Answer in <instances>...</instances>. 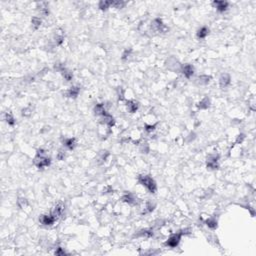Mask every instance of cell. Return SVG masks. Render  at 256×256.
<instances>
[{"instance_id": "obj_24", "label": "cell", "mask_w": 256, "mask_h": 256, "mask_svg": "<svg viewBox=\"0 0 256 256\" xmlns=\"http://www.w3.org/2000/svg\"><path fill=\"white\" fill-rule=\"evenodd\" d=\"M31 23H32V26L34 27V29H37L40 27V25H41V19L38 18V17H33V18L31 19Z\"/></svg>"}, {"instance_id": "obj_32", "label": "cell", "mask_w": 256, "mask_h": 256, "mask_svg": "<svg viewBox=\"0 0 256 256\" xmlns=\"http://www.w3.org/2000/svg\"><path fill=\"white\" fill-rule=\"evenodd\" d=\"M148 145H147V144L145 143L144 144V145H142V147H141V151H142V153H147V152H148Z\"/></svg>"}, {"instance_id": "obj_16", "label": "cell", "mask_w": 256, "mask_h": 256, "mask_svg": "<svg viewBox=\"0 0 256 256\" xmlns=\"http://www.w3.org/2000/svg\"><path fill=\"white\" fill-rule=\"evenodd\" d=\"M126 107H127V110L130 113H134L138 109V103L136 101H128L127 104H126Z\"/></svg>"}, {"instance_id": "obj_21", "label": "cell", "mask_w": 256, "mask_h": 256, "mask_svg": "<svg viewBox=\"0 0 256 256\" xmlns=\"http://www.w3.org/2000/svg\"><path fill=\"white\" fill-rule=\"evenodd\" d=\"M4 119H5V121L9 124V125H14V124H15V119H14L13 115H12L11 113H9V112L5 113Z\"/></svg>"}, {"instance_id": "obj_18", "label": "cell", "mask_w": 256, "mask_h": 256, "mask_svg": "<svg viewBox=\"0 0 256 256\" xmlns=\"http://www.w3.org/2000/svg\"><path fill=\"white\" fill-rule=\"evenodd\" d=\"M61 74H62V76L63 77H64V79H66L67 81H70L72 79V77H73V74H72V72L71 71H69V70H67V69H65L64 67L62 68L61 69Z\"/></svg>"}, {"instance_id": "obj_13", "label": "cell", "mask_w": 256, "mask_h": 256, "mask_svg": "<svg viewBox=\"0 0 256 256\" xmlns=\"http://www.w3.org/2000/svg\"><path fill=\"white\" fill-rule=\"evenodd\" d=\"M213 5L219 12H224L228 8V2L226 1H214Z\"/></svg>"}, {"instance_id": "obj_17", "label": "cell", "mask_w": 256, "mask_h": 256, "mask_svg": "<svg viewBox=\"0 0 256 256\" xmlns=\"http://www.w3.org/2000/svg\"><path fill=\"white\" fill-rule=\"evenodd\" d=\"M205 223H206V225L208 226L209 228H211V229H215V228H217V220L216 218H214V217H210V218H208L205 221Z\"/></svg>"}, {"instance_id": "obj_6", "label": "cell", "mask_w": 256, "mask_h": 256, "mask_svg": "<svg viewBox=\"0 0 256 256\" xmlns=\"http://www.w3.org/2000/svg\"><path fill=\"white\" fill-rule=\"evenodd\" d=\"M55 221H56V218H55L51 213L42 215V216L40 217V222H41L43 225H46V226H50V225H52Z\"/></svg>"}, {"instance_id": "obj_15", "label": "cell", "mask_w": 256, "mask_h": 256, "mask_svg": "<svg viewBox=\"0 0 256 256\" xmlns=\"http://www.w3.org/2000/svg\"><path fill=\"white\" fill-rule=\"evenodd\" d=\"M209 34V29L207 27H201L198 31H197V38L198 39H204L207 37V35Z\"/></svg>"}, {"instance_id": "obj_27", "label": "cell", "mask_w": 256, "mask_h": 256, "mask_svg": "<svg viewBox=\"0 0 256 256\" xmlns=\"http://www.w3.org/2000/svg\"><path fill=\"white\" fill-rule=\"evenodd\" d=\"M17 204H18V206L20 207V208H24V206H26L27 205V200L24 199V198H19L18 201H17Z\"/></svg>"}, {"instance_id": "obj_22", "label": "cell", "mask_w": 256, "mask_h": 256, "mask_svg": "<svg viewBox=\"0 0 256 256\" xmlns=\"http://www.w3.org/2000/svg\"><path fill=\"white\" fill-rule=\"evenodd\" d=\"M153 235V232L152 230H149V229H144V230H141L139 231V233L137 234V236H142V237H150Z\"/></svg>"}, {"instance_id": "obj_14", "label": "cell", "mask_w": 256, "mask_h": 256, "mask_svg": "<svg viewBox=\"0 0 256 256\" xmlns=\"http://www.w3.org/2000/svg\"><path fill=\"white\" fill-rule=\"evenodd\" d=\"M63 144H64V146H66L68 149L72 150L76 146V140L75 138H66L63 140Z\"/></svg>"}, {"instance_id": "obj_10", "label": "cell", "mask_w": 256, "mask_h": 256, "mask_svg": "<svg viewBox=\"0 0 256 256\" xmlns=\"http://www.w3.org/2000/svg\"><path fill=\"white\" fill-rule=\"evenodd\" d=\"M63 212H64V205L59 203V204H57L56 206L54 207V209L52 210L51 214L57 219L58 217H60L63 214Z\"/></svg>"}, {"instance_id": "obj_23", "label": "cell", "mask_w": 256, "mask_h": 256, "mask_svg": "<svg viewBox=\"0 0 256 256\" xmlns=\"http://www.w3.org/2000/svg\"><path fill=\"white\" fill-rule=\"evenodd\" d=\"M112 5V1H101L99 2V8L101 10H106Z\"/></svg>"}, {"instance_id": "obj_29", "label": "cell", "mask_w": 256, "mask_h": 256, "mask_svg": "<svg viewBox=\"0 0 256 256\" xmlns=\"http://www.w3.org/2000/svg\"><path fill=\"white\" fill-rule=\"evenodd\" d=\"M64 157H65V152L63 150H59V152H58L57 154V158L59 159V160H63Z\"/></svg>"}, {"instance_id": "obj_19", "label": "cell", "mask_w": 256, "mask_h": 256, "mask_svg": "<svg viewBox=\"0 0 256 256\" xmlns=\"http://www.w3.org/2000/svg\"><path fill=\"white\" fill-rule=\"evenodd\" d=\"M209 105H210V100L207 97H205L199 102L198 107L200 109H207V108L209 107Z\"/></svg>"}, {"instance_id": "obj_11", "label": "cell", "mask_w": 256, "mask_h": 256, "mask_svg": "<svg viewBox=\"0 0 256 256\" xmlns=\"http://www.w3.org/2000/svg\"><path fill=\"white\" fill-rule=\"evenodd\" d=\"M101 117H102V118H101V120H102L101 122H102L103 124L109 126V127H111V126L114 125V119H113L112 116L110 115V114L105 113V114H103Z\"/></svg>"}, {"instance_id": "obj_12", "label": "cell", "mask_w": 256, "mask_h": 256, "mask_svg": "<svg viewBox=\"0 0 256 256\" xmlns=\"http://www.w3.org/2000/svg\"><path fill=\"white\" fill-rule=\"evenodd\" d=\"M122 201L123 202H126L128 204H135L136 203V197L135 195L132 194V193H125L122 196Z\"/></svg>"}, {"instance_id": "obj_8", "label": "cell", "mask_w": 256, "mask_h": 256, "mask_svg": "<svg viewBox=\"0 0 256 256\" xmlns=\"http://www.w3.org/2000/svg\"><path fill=\"white\" fill-rule=\"evenodd\" d=\"M182 73H183V75L185 76L186 78H190L192 75L194 74V67L192 66V65L190 64H186L184 65L183 67H182Z\"/></svg>"}, {"instance_id": "obj_31", "label": "cell", "mask_w": 256, "mask_h": 256, "mask_svg": "<svg viewBox=\"0 0 256 256\" xmlns=\"http://www.w3.org/2000/svg\"><path fill=\"white\" fill-rule=\"evenodd\" d=\"M66 253H65V251H63V250L61 249V248H57V250L55 251V255H65Z\"/></svg>"}, {"instance_id": "obj_9", "label": "cell", "mask_w": 256, "mask_h": 256, "mask_svg": "<svg viewBox=\"0 0 256 256\" xmlns=\"http://www.w3.org/2000/svg\"><path fill=\"white\" fill-rule=\"evenodd\" d=\"M79 92H80V87H78V86H72V87H70L69 89L67 90V92L65 93V94L69 98H76L78 96V94H79Z\"/></svg>"}, {"instance_id": "obj_33", "label": "cell", "mask_w": 256, "mask_h": 256, "mask_svg": "<svg viewBox=\"0 0 256 256\" xmlns=\"http://www.w3.org/2000/svg\"><path fill=\"white\" fill-rule=\"evenodd\" d=\"M130 52H131V50H129V51H128V50H126L125 53L123 54V57H122L123 59H126L127 57H129V55H130Z\"/></svg>"}, {"instance_id": "obj_3", "label": "cell", "mask_w": 256, "mask_h": 256, "mask_svg": "<svg viewBox=\"0 0 256 256\" xmlns=\"http://www.w3.org/2000/svg\"><path fill=\"white\" fill-rule=\"evenodd\" d=\"M182 235H183V232H178V233H175V234L171 235V236L166 240L165 246H168L171 248L176 247L177 245L179 244V242H180Z\"/></svg>"}, {"instance_id": "obj_7", "label": "cell", "mask_w": 256, "mask_h": 256, "mask_svg": "<svg viewBox=\"0 0 256 256\" xmlns=\"http://www.w3.org/2000/svg\"><path fill=\"white\" fill-rule=\"evenodd\" d=\"M231 82V78H230V75L227 74V73H224L220 76L219 78V85L221 88H226L228 85L230 84Z\"/></svg>"}, {"instance_id": "obj_20", "label": "cell", "mask_w": 256, "mask_h": 256, "mask_svg": "<svg viewBox=\"0 0 256 256\" xmlns=\"http://www.w3.org/2000/svg\"><path fill=\"white\" fill-rule=\"evenodd\" d=\"M94 111H95L96 115H100V116H102L103 114L106 113L105 108H104V105H103V104H97V105H96Z\"/></svg>"}, {"instance_id": "obj_28", "label": "cell", "mask_w": 256, "mask_h": 256, "mask_svg": "<svg viewBox=\"0 0 256 256\" xmlns=\"http://www.w3.org/2000/svg\"><path fill=\"white\" fill-rule=\"evenodd\" d=\"M125 5L124 2H120V1H112V6L116 7V8H122V7Z\"/></svg>"}, {"instance_id": "obj_2", "label": "cell", "mask_w": 256, "mask_h": 256, "mask_svg": "<svg viewBox=\"0 0 256 256\" xmlns=\"http://www.w3.org/2000/svg\"><path fill=\"white\" fill-rule=\"evenodd\" d=\"M138 182L142 184L150 193H155L157 190L156 182L154 181L153 178H151L149 175H140L138 177Z\"/></svg>"}, {"instance_id": "obj_1", "label": "cell", "mask_w": 256, "mask_h": 256, "mask_svg": "<svg viewBox=\"0 0 256 256\" xmlns=\"http://www.w3.org/2000/svg\"><path fill=\"white\" fill-rule=\"evenodd\" d=\"M50 163H51V160H50L49 157L45 155L44 150H43V149H39V150L37 151V155L34 159L35 166L39 169H42L44 168V167L49 166Z\"/></svg>"}, {"instance_id": "obj_30", "label": "cell", "mask_w": 256, "mask_h": 256, "mask_svg": "<svg viewBox=\"0 0 256 256\" xmlns=\"http://www.w3.org/2000/svg\"><path fill=\"white\" fill-rule=\"evenodd\" d=\"M155 129V125H145V130L147 132H151Z\"/></svg>"}, {"instance_id": "obj_5", "label": "cell", "mask_w": 256, "mask_h": 256, "mask_svg": "<svg viewBox=\"0 0 256 256\" xmlns=\"http://www.w3.org/2000/svg\"><path fill=\"white\" fill-rule=\"evenodd\" d=\"M151 28L153 29L154 32H165L167 28L165 27V25L162 23V21L160 19H155L151 24Z\"/></svg>"}, {"instance_id": "obj_25", "label": "cell", "mask_w": 256, "mask_h": 256, "mask_svg": "<svg viewBox=\"0 0 256 256\" xmlns=\"http://www.w3.org/2000/svg\"><path fill=\"white\" fill-rule=\"evenodd\" d=\"M199 80V83L200 84H208L209 81H210V76H207V75H202L200 76V77L198 78Z\"/></svg>"}, {"instance_id": "obj_4", "label": "cell", "mask_w": 256, "mask_h": 256, "mask_svg": "<svg viewBox=\"0 0 256 256\" xmlns=\"http://www.w3.org/2000/svg\"><path fill=\"white\" fill-rule=\"evenodd\" d=\"M218 159H219V156L216 155V154H211L207 157V161H206V164H207V167L210 169H217L218 168Z\"/></svg>"}, {"instance_id": "obj_26", "label": "cell", "mask_w": 256, "mask_h": 256, "mask_svg": "<svg viewBox=\"0 0 256 256\" xmlns=\"http://www.w3.org/2000/svg\"><path fill=\"white\" fill-rule=\"evenodd\" d=\"M154 209V204H152V202H147L146 203V206H145V209L143 210V213H148V212H151L153 211Z\"/></svg>"}]
</instances>
